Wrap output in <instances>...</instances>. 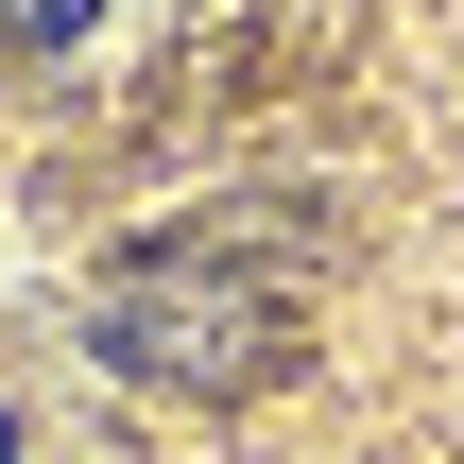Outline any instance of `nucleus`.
Returning <instances> with one entry per match:
<instances>
[{
  "label": "nucleus",
  "mask_w": 464,
  "mask_h": 464,
  "mask_svg": "<svg viewBox=\"0 0 464 464\" xmlns=\"http://www.w3.org/2000/svg\"><path fill=\"white\" fill-rule=\"evenodd\" d=\"M103 362L121 379H258L276 362V276L258 258H138L103 293Z\"/></svg>",
  "instance_id": "nucleus-1"
},
{
  "label": "nucleus",
  "mask_w": 464,
  "mask_h": 464,
  "mask_svg": "<svg viewBox=\"0 0 464 464\" xmlns=\"http://www.w3.org/2000/svg\"><path fill=\"white\" fill-rule=\"evenodd\" d=\"M86 17H103V0H0V34H17V52H52V34H86Z\"/></svg>",
  "instance_id": "nucleus-2"
},
{
  "label": "nucleus",
  "mask_w": 464,
  "mask_h": 464,
  "mask_svg": "<svg viewBox=\"0 0 464 464\" xmlns=\"http://www.w3.org/2000/svg\"><path fill=\"white\" fill-rule=\"evenodd\" d=\"M0 464H17V430H0Z\"/></svg>",
  "instance_id": "nucleus-3"
}]
</instances>
